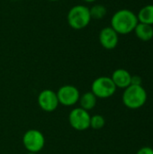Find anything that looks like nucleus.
Returning a JSON list of instances; mask_svg holds the SVG:
<instances>
[{"mask_svg":"<svg viewBox=\"0 0 153 154\" xmlns=\"http://www.w3.org/2000/svg\"><path fill=\"white\" fill-rule=\"evenodd\" d=\"M139 21L137 14L129 9L116 11L111 18V27L118 33L125 35L134 31Z\"/></svg>","mask_w":153,"mask_h":154,"instance_id":"f257e3e1","label":"nucleus"},{"mask_svg":"<svg viewBox=\"0 0 153 154\" xmlns=\"http://www.w3.org/2000/svg\"><path fill=\"white\" fill-rule=\"evenodd\" d=\"M92 18L89 7L84 5H76L72 6L67 14L69 25L74 30H82L88 26Z\"/></svg>","mask_w":153,"mask_h":154,"instance_id":"f03ea898","label":"nucleus"},{"mask_svg":"<svg viewBox=\"0 0 153 154\" xmlns=\"http://www.w3.org/2000/svg\"><path fill=\"white\" fill-rule=\"evenodd\" d=\"M147 100V93L142 86L130 85L124 88L123 94V103L130 109L142 107Z\"/></svg>","mask_w":153,"mask_h":154,"instance_id":"7ed1b4c3","label":"nucleus"},{"mask_svg":"<svg viewBox=\"0 0 153 154\" xmlns=\"http://www.w3.org/2000/svg\"><path fill=\"white\" fill-rule=\"evenodd\" d=\"M116 87L109 77L102 76L96 79L91 85V92L96 98H108L111 97L116 91Z\"/></svg>","mask_w":153,"mask_h":154,"instance_id":"20e7f679","label":"nucleus"},{"mask_svg":"<svg viewBox=\"0 0 153 154\" xmlns=\"http://www.w3.org/2000/svg\"><path fill=\"white\" fill-rule=\"evenodd\" d=\"M23 144L28 152L37 153L44 148L45 137L41 131L30 129L23 136Z\"/></svg>","mask_w":153,"mask_h":154,"instance_id":"39448f33","label":"nucleus"},{"mask_svg":"<svg viewBox=\"0 0 153 154\" xmlns=\"http://www.w3.org/2000/svg\"><path fill=\"white\" fill-rule=\"evenodd\" d=\"M90 118L88 111L81 107H76L70 111L69 115V122L70 126L77 131H85L90 127Z\"/></svg>","mask_w":153,"mask_h":154,"instance_id":"423d86ee","label":"nucleus"},{"mask_svg":"<svg viewBox=\"0 0 153 154\" xmlns=\"http://www.w3.org/2000/svg\"><path fill=\"white\" fill-rule=\"evenodd\" d=\"M60 105L64 106H72L78 103L80 93L78 89L72 85H64L56 92Z\"/></svg>","mask_w":153,"mask_h":154,"instance_id":"0eeeda50","label":"nucleus"},{"mask_svg":"<svg viewBox=\"0 0 153 154\" xmlns=\"http://www.w3.org/2000/svg\"><path fill=\"white\" fill-rule=\"evenodd\" d=\"M37 101L41 109L47 113L54 112L60 105L56 92L51 89H44L41 91L38 95Z\"/></svg>","mask_w":153,"mask_h":154,"instance_id":"6e6552de","label":"nucleus"},{"mask_svg":"<svg viewBox=\"0 0 153 154\" xmlns=\"http://www.w3.org/2000/svg\"><path fill=\"white\" fill-rule=\"evenodd\" d=\"M99 42L106 50H114L119 42V34L111 27L103 28L99 32Z\"/></svg>","mask_w":153,"mask_h":154,"instance_id":"1a4fd4ad","label":"nucleus"},{"mask_svg":"<svg viewBox=\"0 0 153 154\" xmlns=\"http://www.w3.org/2000/svg\"><path fill=\"white\" fill-rule=\"evenodd\" d=\"M132 75L130 72L124 69H117L112 74V80L115 83L116 88H126L131 85Z\"/></svg>","mask_w":153,"mask_h":154,"instance_id":"9d476101","label":"nucleus"},{"mask_svg":"<svg viewBox=\"0 0 153 154\" xmlns=\"http://www.w3.org/2000/svg\"><path fill=\"white\" fill-rule=\"evenodd\" d=\"M133 32L137 38L143 42H149L153 38V26L150 24L138 23Z\"/></svg>","mask_w":153,"mask_h":154,"instance_id":"9b49d317","label":"nucleus"},{"mask_svg":"<svg viewBox=\"0 0 153 154\" xmlns=\"http://www.w3.org/2000/svg\"><path fill=\"white\" fill-rule=\"evenodd\" d=\"M96 99H97L96 97L91 91H89L80 96L78 103L81 108H83L86 111H89V110H92L96 106Z\"/></svg>","mask_w":153,"mask_h":154,"instance_id":"f8f14e48","label":"nucleus"},{"mask_svg":"<svg viewBox=\"0 0 153 154\" xmlns=\"http://www.w3.org/2000/svg\"><path fill=\"white\" fill-rule=\"evenodd\" d=\"M139 23L153 25V5H147L140 9L137 14Z\"/></svg>","mask_w":153,"mask_h":154,"instance_id":"ddd939ff","label":"nucleus"},{"mask_svg":"<svg viewBox=\"0 0 153 154\" xmlns=\"http://www.w3.org/2000/svg\"><path fill=\"white\" fill-rule=\"evenodd\" d=\"M90 11V15L92 19L95 20H100L103 19L106 14H107V9L104 5L101 4H96L94 5L91 8H89Z\"/></svg>","mask_w":153,"mask_h":154,"instance_id":"4468645a","label":"nucleus"},{"mask_svg":"<svg viewBox=\"0 0 153 154\" xmlns=\"http://www.w3.org/2000/svg\"><path fill=\"white\" fill-rule=\"evenodd\" d=\"M106 125V120L101 115H95L90 118V127L95 130L102 129Z\"/></svg>","mask_w":153,"mask_h":154,"instance_id":"2eb2a0df","label":"nucleus"},{"mask_svg":"<svg viewBox=\"0 0 153 154\" xmlns=\"http://www.w3.org/2000/svg\"><path fill=\"white\" fill-rule=\"evenodd\" d=\"M142 78L140 76H138V75L132 76V78H131V85L142 86Z\"/></svg>","mask_w":153,"mask_h":154,"instance_id":"dca6fc26","label":"nucleus"},{"mask_svg":"<svg viewBox=\"0 0 153 154\" xmlns=\"http://www.w3.org/2000/svg\"><path fill=\"white\" fill-rule=\"evenodd\" d=\"M136 154H153V149L151 147H142L141 148Z\"/></svg>","mask_w":153,"mask_h":154,"instance_id":"f3484780","label":"nucleus"},{"mask_svg":"<svg viewBox=\"0 0 153 154\" xmlns=\"http://www.w3.org/2000/svg\"><path fill=\"white\" fill-rule=\"evenodd\" d=\"M85 3H87V4H93V3H95L96 0H83Z\"/></svg>","mask_w":153,"mask_h":154,"instance_id":"a211bd4d","label":"nucleus"},{"mask_svg":"<svg viewBox=\"0 0 153 154\" xmlns=\"http://www.w3.org/2000/svg\"><path fill=\"white\" fill-rule=\"evenodd\" d=\"M48 1H50V2H57V1H59V0H48Z\"/></svg>","mask_w":153,"mask_h":154,"instance_id":"6ab92c4d","label":"nucleus"},{"mask_svg":"<svg viewBox=\"0 0 153 154\" xmlns=\"http://www.w3.org/2000/svg\"><path fill=\"white\" fill-rule=\"evenodd\" d=\"M27 154H37V153H32V152H28Z\"/></svg>","mask_w":153,"mask_h":154,"instance_id":"aec40b11","label":"nucleus"}]
</instances>
